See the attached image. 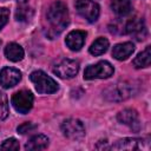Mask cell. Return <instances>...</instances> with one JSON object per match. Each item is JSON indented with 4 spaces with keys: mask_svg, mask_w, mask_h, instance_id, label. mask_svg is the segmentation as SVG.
Returning <instances> with one entry per match:
<instances>
[{
    "mask_svg": "<svg viewBox=\"0 0 151 151\" xmlns=\"http://www.w3.org/2000/svg\"><path fill=\"white\" fill-rule=\"evenodd\" d=\"M50 28H48V35L54 37L60 34L68 25L70 22V15L67 6L63 1H54L47 9L46 14Z\"/></svg>",
    "mask_w": 151,
    "mask_h": 151,
    "instance_id": "cell-1",
    "label": "cell"
},
{
    "mask_svg": "<svg viewBox=\"0 0 151 151\" xmlns=\"http://www.w3.org/2000/svg\"><path fill=\"white\" fill-rule=\"evenodd\" d=\"M29 79L34 84L35 90L39 93H42V94L54 93L59 88L58 83L53 78H51L50 76H47L44 71H40V70L33 71L29 74Z\"/></svg>",
    "mask_w": 151,
    "mask_h": 151,
    "instance_id": "cell-2",
    "label": "cell"
},
{
    "mask_svg": "<svg viewBox=\"0 0 151 151\" xmlns=\"http://www.w3.org/2000/svg\"><path fill=\"white\" fill-rule=\"evenodd\" d=\"M114 70L113 66L106 61L101 60L94 65H90L86 67L84 72V78L86 80H92V79H106L110 78L113 74Z\"/></svg>",
    "mask_w": 151,
    "mask_h": 151,
    "instance_id": "cell-3",
    "label": "cell"
},
{
    "mask_svg": "<svg viewBox=\"0 0 151 151\" xmlns=\"http://www.w3.org/2000/svg\"><path fill=\"white\" fill-rule=\"evenodd\" d=\"M133 90L130 84L127 83H117L104 91V96L107 100L111 101H123L131 97Z\"/></svg>",
    "mask_w": 151,
    "mask_h": 151,
    "instance_id": "cell-4",
    "label": "cell"
},
{
    "mask_svg": "<svg viewBox=\"0 0 151 151\" xmlns=\"http://www.w3.org/2000/svg\"><path fill=\"white\" fill-rule=\"evenodd\" d=\"M61 131L63 134L72 140L81 139L85 136V127L84 124L76 118H68L63 122L61 124Z\"/></svg>",
    "mask_w": 151,
    "mask_h": 151,
    "instance_id": "cell-5",
    "label": "cell"
},
{
    "mask_svg": "<svg viewBox=\"0 0 151 151\" xmlns=\"http://www.w3.org/2000/svg\"><path fill=\"white\" fill-rule=\"evenodd\" d=\"M33 94L28 90H21L13 94L12 97V105L14 110L19 113H27L33 106Z\"/></svg>",
    "mask_w": 151,
    "mask_h": 151,
    "instance_id": "cell-6",
    "label": "cell"
},
{
    "mask_svg": "<svg viewBox=\"0 0 151 151\" xmlns=\"http://www.w3.org/2000/svg\"><path fill=\"white\" fill-rule=\"evenodd\" d=\"M76 9L77 12L84 18L86 19L88 22H94L100 13L99 6L91 0H77L76 4Z\"/></svg>",
    "mask_w": 151,
    "mask_h": 151,
    "instance_id": "cell-7",
    "label": "cell"
},
{
    "mask_svg": "<svg viewBox=\"0 0 151 151\" xmlns=\"http://www.w3.org/2000/svg\"><path fill=\"white\" fill-rule=\"evenodd\" d=\"M78 71H79V64L72 59H63L53 68V73L63 79H71L76 77Z\"/></svg>",
    "mask_w": 151,
    "mask_h": 151,
    "instance_id": "cell-8",
    "label": "cell"
},
{
    "mask_svg": "<svg viewBox=\"0 0 151 151\" xmlns=\"http://www.w3.org/2000/svg\"><path fill=\"white\" fill-rule=\"evenodd\" d=\"M124 31L138 41L144 40L147 35V29H146L145 22L140 18H134V19H131L130 21H127Z\"/></svg>",
    "mask_w": 151,
    "mask_h": 151,
    "instance_id": "cell-9",
    "label": "cell"
},
{
    "mask_svg": "<svg viewBox=\"0 0 151 151\" xmlns=\"http://www.w3.org/2000/svg\"><path fill=\"white\" fill-rule=\"evenodd\" d=\"M21 79V72L14 67H4L0 70V85L4 88H9L17 85Z\"/></svg>",
    "mask_w": 151,
    "mask_h": 151,
    "instance_id": "cell-10",
    "label": "cell"
},
{
    "mask_svg": "<svg viewBox=\"0 0 151 151\" xmlns=\"http://www.w3.org/2000/svg\"><path fill=\"white\" fill-rule=\"evenodd\" d=\"M117 119L119 123L124 124V125H129L131 129H133L134 131L139 130V123H138V113L136 110L132 109H125L123 111H120L117 116Z\"/></svg>",
    "mask_w": 151,
    "mask_h": 151,
    "instance_id": "cell-11",
    "label": "cell"
},
{
    "mask_svg": "<svg viewBox=\"0 0 151 151\" xmlns=\"http://www.w3.org/2000/svg\"><path fill=\"white\" fill-rule=\"evenodd\" d=\"M144 143H145V140L142 138H124V139L118 140L112 146V149L113 150H130V151L142 150L145 147Z\"/></svg>",
    "mask_w": 151,
    "mask_h": 151,
    "instance_id": "cell-12",
    "label": "cell"
},
{
    "mask_svg": "<svg viewBox=\"0 0 151 151\" xmlns=\"http://www.w3.org/2000/svg\"><path fill=\"white\" fill-rule=\"evenodd\" d=\"M86 33L84 31H72L66 37V45L72 51H79L85 44Z\"/></svg>",
    "mask_w": 151,
    "mask_h": 151,
    "instance_id": "cell-13",
    "label": "cell"
},
{
    "mask_svg": "<svg viewBox=\"0 0 151 151\" xmlns=\"http://www.w3.org/2000/svg\"><path fill=\"white\" fill-rule=\"evenodd\" d=\"M134 51V45L130 41L117 44L112 50V55L117 60H125L127 59Z\"/></svg>",
    "mask_w": 151,
    "mask_h": 151,
    "instance_id": "cell-14",
    "label": "cell"
},
{
    "mask_svg": "<svg viewBox=\"0 0 151 151\" xmlns=\"http://www.w3.org/2000/svg\"><path fill=\"white\" fill-rule=\"evenodd\" d=\"M5 55L8 60L17 63V61L22 60V58L25 55V52H24V48L19 44L11 42L5 47Z\"/></svg>",
    "mask_w": 151,
    "mask_h": 151,
    "instance_id": "cell-15",
    "label": "cell"
},
{
    "mask_svg": "<svg viewBox=\"0 0 151 151\" xmlns=\"http://www.w3.org/2000/svg\"><path fill=\"white\" fill-rule=\"evenodd\" d=\"M32 15H33V11L28 5V0H18V9L15 13L17 20L27 22L31 20Z\"/></svg>",
    "mask_w": 151,
    "mask_h": 151,
    "instance_id": "cell-16",
    "label": "cell"
},
{
    "mask_svg": "<svg viewBox=\"0 0 151 151\" xmlns=\"http://www.w3.org/2000/svg\"><path fill=\"white\" fill-rule=\"evenodd\" d=\"M48 143H50V140L45 134H35L27 142V144L25 145V149L29 150V151L44 150L48 146Z\"/></svg>",
    "mask_w": 151,
    "mask_h": 151,
    "instance_id": "cell-17",
    "label": "cell"
},
{
    "mask_svg": "<svg viewBox=\"0 0 151 151\" xmlns=\"http://www.w3.org/2000/svg\"><path fill=\"white\" fill-rule=\"evenodd\" d=\"M111 7L113 12L119 17L129 15L132 12V5L129 0H112Z\"/></svg>",
    "mask_w": 151,
    "mask_h": 151,
    "instance_id": "cell-18",
    "label": "cell"
},
{
    "mask_svg": "<svg viewBox=\"0 0 151 151\" xmlns=\"http://www.w3.org/2000/svg\"><path fill=\"white\" fill-rule=\"evenodd\" d=\"M150 64H151V47L147 46L143 52H140L133 59V65L137 68H143V67H149Z\"/></svg>",
    "mask_w": 151,
    "mask_h": 151,
    "instance_id": "cell-19",
    "label": "cell"
},
{
    "mask_svg": "<svg viewBox=\"0 0 151 151\" xmlns=\"http://www.w3.org/2000/svg\"><path fill=\"white\" fill-rule=\"evenodd\" d=\"M107 47H109V40L105 38H98L97 40L92 42L88 51L92 55L97 57V55H101L103 53H105L107 51Z\"/></svg>",
    "mask_w": 151,
    "mask_h": 151,
    "instance_id": "cell-20",
    "label": "cell"
},
{
    "mask_svg": "<svg viewBox=\"0 0 151 151\" xmlns=\"http://www.w3.org/2000/svg\"><path fill=\"white\" fill-rule=\"evenodd\" d=\"M8 116V100L7 96L0 92V122L5 120Z\"/></svg>",
    "mask_w": 151,
    "mask_h": 151,
    "instance_id": "cell-21",
    "label": "cell"
},
{
    "mask_svg": "<svg viewBox=\"0 0 151 151\" xmlns=\"http://www.w3.org/2000/svg\"><path fill=\"white\" fill-rule=\"evenodd\" d=\"M0 147L2 150H19L20 145H19V142L15 138H8L1 144Z\"/></svg>",
    "mask_w": 151,
    "mask_h": 151,
    "instance_id": "cell-22",
    "label": "cell"
},
{
    "mask_svg": "<svg viewBox=\"0 0 151 151\" xmlns=\"http://www.w3.org/2000/svg\"><path fill=\"white\" fill-rule=\"evenodd\" d=\"M9 18V9L6 7H0V29L7 24Z\"/></svg>",
    "mask_w": 151,
    "mask_h": 151,
    "instance_id": "cell-23",
    "label": "cell"
},
{
    "mask_svg": "<svg viewBox=\"0 0 151 151\" xmlns=\"http://www.w3.org/2000/svg\"><path fill=\"white\" fill-rule=\"evenodd\" d=\"M34 129H35V125L34 124H32L29 122H26V123H22L21 125H19L17 130H18L19 133L24 134V133H27V132H29V131H32Z\"/></svg>",
    "mask_w": 151,
    "mask_h": 151,
    "instance_id": "cell-24",
    "label": "cell"
},
{
    "mask_svg": "<svg viewBox=\"0 0 151 151\" xmlns=\"http://www.w3.org/2000/svg\"><path fill=\"white\" fill-rule=\"evenodd\" d=\"M0 45H1V40H0Z\"/></svg>",
    "mask_w": 151,
    "mask_h": 151,
    "instance_id": "cell-25",
    "label": "cell"
}]
</instances>
